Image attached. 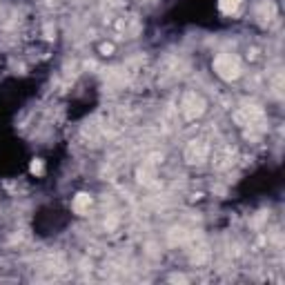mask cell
Instances as JSON below:
<instances>
[{
    "label": "cell",
    "instance_id": "obj_3",
    "mask_svg": "<svg viewBox=\"0 0 285 285\" xmlns=\"http://www.w3.org/2000/svg\"><path fill=\"white\" fill-rule=\"evenodd\" d=\"M243 0H219V9L223 14H227V16H232V14H236V9L241 7Z\"/></svg>",
    "mask_w": 285,
    "mask_h": 285
},
{
    "label": "cell",
    "instance_id": "obj_4",
    "mask_svg": "<svg viewBox=\"0 0 285 285\" xmlns=\"http://www.w3.org/2000/svg\"><path fill=\"white\" fill-rule=\"evenodd\" d=\"M29 172L36 174V176H40V174H43V172H45V167H43V160H40V158H34V160H32V165H29Z\"/></svg>",
    "mask_w": 285,
    "mask_h": 285
},
{
    "label": "cell",
    "instance_id": "obj_2",
    "mask_svg": "<svg viewBox=\"0 0 285 285\" xmlns=\"http://www.w3.org/2000/svg\"><path fill=\"white\" fill-rule=\"evenodd\" d=\"M89 205H91V196L89 194H78L74 199V203H71V207H74L76 214H85V212L89 210Z\"/></svg>",
    "mask_w": 285,
    "mask_h": 285
},
{
    "label": "cell",
    "instance_id": "obj_1",
    "mask_svg": "<svg viewBox=\"0 0 285 285\" xmlns=\"http://www.w3.org/2000/svg\"><path fill=\"white\" fill-rule=\"evenodd\" d=\"M214 71L223 80H236L241 76V63H238V58H234V56L221 54L214 58Z\"/></svg>",
    "mask_w": 285,
    "mask_h": 285
}]
</instances>
